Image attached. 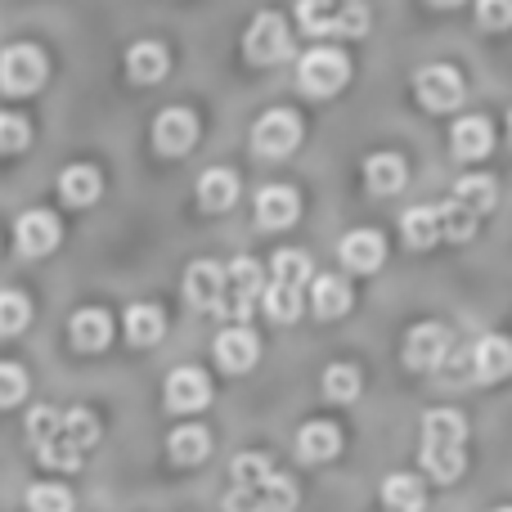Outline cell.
Listing matches in <instances>:
<instances>
[{"label":"cell","mask_w":512,"mask_h":512,"mask_svg":"<svg viewBox=\"0 0 512 512\" xmlns=\"http://www.w3.org/2000/svg\"><path fill=\"white\" fill-rule=\"evenodd\" d=\"M297 23L310 36H360L369 27V9L342 5V0H301Z\"/></svg>","instance_id":"1"},{"label":"cell","mask_w":512,"mask_h":512,"mask_svg":"<svg viewBox=\"0 0 512 512\" xmlns=\"http://www.w3.org/2000/svg\"><path fill=\"white\" fill-rule=\"evenodd\" d=\"M346 77H351V63H346V54H342V50H328V45L310 50L306 59H301V72H297L301 90H306V95H315V99H324V95H333V90H342Z\"/></svg>","instance_id":"2"},{"label":"cell","mask_w":512,"mask_h":512,"mask_svg":"<svg viewBox=\"0 0 512 512\" xmlns=\"http://www.w3.org/2000/svg\"><path fill=\"white\" fill-rule=\"evenodd\" d=\"M45 72H50V63H45V54L36 50V45H9V50H0V86H5L9 95H32V90H41Z\"/></svg>","instance_id":"3"},{"label":"cell","mask_w":512,"mask_h":512,"mask_svg":"<svg viewBox=\"0 0 512 512\" xmlns=\"http://www.w3.org/2000/svg\"><path fill=\"white\" fill-rule=\"evenodd\" d=\"M265 292L261 283V265L252 261V256H243V261H234L230 270H225V292H221V315L230 319H248L252 315V301Z\"/></svg>","instance_id":"4"},{"label":"cell","mask_w":512,"mask_h":512,"mask_svg":"<svg viewBox=\"0 0 512 512\" xmlns=\"http://www.w3.org/2000/svg\"><path fill=\"white\" fill-rule=\"evenodd\" d=\"M301 144V122L297 113H288V108H274V113L256 117L252 126V149L265 153V158H283V153H292Z\"/></svg>","instance_id":"5"},{"label":"cell","mask_w":512,"mask_h":512,"mask_svg":"<svg viewBox=\"0 0 512 512\" xmlns=\"http://www.w3.org/2000/svg\"><path fill=\"white\" fill-rule=\"evenodd\" d=\"M243 50H248L252 63H279L283 54L292 50V32L279 14H256L248 36H243Z\"/></svg>","instance_id":"6"},{"label":"cell","mask_w":512,"mask_h":512,"mask_svg":"<svg viewBox=\"0 0 512 512\" xmlns=\"http://www.w3.org/2000/svg\"><path fill=\"white\" fill-rule=\"evenodd\" d=\"M414 90L423 99V108H432V113H450V108L463 104V77L454 68H445V63H432V68L418 72Z\"/></svg>","instance_id":"7"},{"label":"cell","mask_w":512,"mask_h":512,"mask_svg":"<svg viewBox=\"0 0 512 512\" xmlns=\"http://www.w3.org/2000/svg\"><path fill=\"white\" fill-rule=\"evenodd\" d=\"M198 140V117L189 113V108H167V113H158V122H153V144H158V153H189Z\"/></svg>","instance_id":"8"},{"label":"cell","mask_w":512,"mask_h":512,"mask_svg":"<svg viewBox=\"0 0 512 512\" xmlns=\"http://www.w3.org/2000/svg\"><path fill=\"white\" fill-rule=\"evenodd\" d=\"M207 400H212V382H207V373L194 369V364H180L167 378V405L176 409V414H194Z\"/></svg>","instance_id":"9"},{"label":"cell","mask_w":512,"mask_h":512,"mask_svg":"<svg viewBox=\"0 0 512 512\" xmlns=\"http://www.w3.org/2000/svg\"><path fill=\"white\" fill-rule=\"evenodd\" d=\"M221 292H225V270L216 261H194L185 270V301L203 315H212L221 306Z\"/></svg>","instance_id":"10"},{"label":"cell","mask_w":512,"mask_h":512,"mask_svg":"<svg viewBox=\"0 0 512 512\" xmlns=\"http://www.w3.org/2000/svg\"><path fill=\"white\" fill-rule=\"evenodd\" d=\"M450 355V333L441 324H418L405 337V364L409 369H436Z\"/></svg>","instance_id":"11"},{"label":"cell","mask_w":512,"mask_h":512,"mask_svg":"<svg viewBox=\"0 0 512 512\" xmlns=\"http://www.w3.org/2000/svg\"><path fill=\"white\" fill-rule=\"evenodd\" d=\"M256 351H261V346H256V333L243 324L225 328V333L216 337V364H221L225 373H248L256 364Z\"/></svg>","instance_id":"12"},{"label":"cell","mask_w":512,"mask_h":512,"mask_svg":"<svg viewBox=\"0 0 512 512\" xmlns=\"http://www.w3.org/2000/svg\"><path fill=\"white\" fill-rule=\"evenodd\" d=\"M297 212H301V198H297V189H288V185H265L261 194H256V221H261L265 230L292 225Z\"/></svg>","instance_id":"13"},{"label":"cell","mask_w":512,"mask_h":512,"mask_svg":"<svg viewBox=\"0 0 512 512\" xmlns=\"http://www.w3.org/2000/svg\"><path fill=\"white\" fill-rule=\"evenodd\" d=\"M382 256H387V243H382L378 230H351V234L342 239V261H346V270L369 274V270H378V265H382Z\"/></svg>","instance_id":"14"},{"label":"cell","mask_w":512,"mask_h":512,"mask_svg":"<svg viewBox=\"0 0 512 512\" xmlns=\"http://www.w3.org/2000/svg\"><path fill=\"white\" fill-rule=\"evenodd\" d=\"M18 248L27 256H45L59 248V221H54L50 212H27L23 221H18Z\"/></svg>","instance_id":"15"},{"label":"cell","mask_w":512,"mask_h":512,"mask_svg":"<svg viewBox=\"0 0 512 512\" xmlns=\"http://www.w3.org/2000/svg\"><path fill=\"white\" fill-rule=\"evenodd\" d=\"M68 337H72V346H77V351H104L108 337H113V324H108L104 310L90 306V310H77V315H72Z\"/></svg>","instance_id":"16"},{"label":"cell","mask_w":512,"mask_h":512,"mask_svg":"<svg viewBox=\"0 0 512 512\" xmlns=\"http://www.w3.org/2000/svg\"><path fill=\"white\" fill-rule=\"evenodd\" d=\"M463 436H468V423L454 409H432L423 418V445H441V450H463Z\"/></svg>","instance_id":"17"},{"label":"cell","mask_w":512,"mask_h":512,"mask_svg":"<svg viewBox=\"0 0 512 512\" xmlns=\"http://www.w3.org/2000/svg\"><path fill=\"white\" fill-rule=\"evenodd\" d=\"M468 360H472V373H477L481 382H499L508 373V360H512V355H508V337H499V333L495 337H481L477 351H472Z\"/></svg>","instance_id":"18"},{"label":"cell","mask_w":512,"mask_h":512,"mask_svg":"<svg viewBox=\"0 0 512 512\" xmlns=\"http://www.w3.org/2000/svg\"><path fill=\"white\" fill-rule=\"evenodd\" d=\"M234 198H239L234 171H225V167L203 171V180H198V203H203L207 212H225V207H234Z\"/></svg>","instance_id":"19"},{"label":"cell","mask_w":512,"mask_h":512,"mask_svg":"<svg viewBox=\"0 0 512 512\" xmlns=\"http://www.w3.org/2000/svg\"><path fill=\"white\" fill-rule=\"evenodd\" d=\"M337 450H342V432H337L333 423H310V427H301L297 454H301L306 463H324V459H333Z\"/></svg>","instance_id":"20"},{"label":"cell","mask_w":512,"mask_h":512,"mask_svg":"<svg viewBox=\"0 0 512 512\" xmlns=\"http://www.w3.org/2000/svg\"><path fill=\"white\" fill-rule=\"evenodd\" d=\"M99 189H104V180H99V171L86 167V162H77V167H68L59 176V194L68 198L72 207H90L99 198Z\"/></svg>","instance_id":"21"},{"label":"cell","mask_w":512,"mask_h":512,"mask_svg":"<svg viewBox=\"0 0 512 512\" xmlns=\"http://www.w3.org/2000/svg\"><path fill=\"white\" fill-rule=\"evenodd\" d=\"M162 333H167V319H162L158 306H149V301H135V306L126 310V337H131L135 346L162 342Z\"/></svg>","instance_id":"22"},{"label":"cell","mask_w":512,"mask_h":512,"mask_svg":"<svg viewBox=\"0 0 512 512\" xmlns=\"http://www.w3.org/2000/svg\"><path fill=\"white\" fill-rule=\"evenodd\" d=\"M454 153H459V158H486L490 153V122L481 113H472V117H463L459 126H454Z\"/></svg>","instance_id":"23"},{"label":"cell","mask_w":512,"mask_h":512,"mask_svg":"<svg viewBox=\"0 0 512 512\" xmlns=\"http://www.w3.org/2000/svg\"><path fill=\"white\" fill-rule=\"evenodd\" d=\"M405 162L396 158V153H373L369 162H364V180H369L373 194H396L400 185H405Z\"/></svg>","instance_id":"24"},{"label":"cell","mask_w":512,"mask_h":512,"mask_svg":"<svg viewBox=\"0 0 512 512\" xmlns=\"http://www.w3.org/2000/svg\"><path fill=\"white\" fill-rule=\"evenodd\" d=\"M167 450H171V459L180 463V468H194V463H203L207 459V450H212V436L203 432V427H176L171 432V441H167Z\"/></svg>","instance_id":"25"},{"label":"cell","mask_w":512,"mask_h":512,"mask_svg":"<svg viewBox=\"0 0 512 512\" xmlns=\"http://www.w3.org/2000/svg\"><path fill=\"white\" fill-rule=\"evenodd\" d=\"M126 72H131L135 81H162L167 77V50H162L158 41L131 45V54H126Z\"/></svg>","instance_id":"26"},{"label":"cell","mask_w":512,"mask_h":512,"mask_svg":"<svg viewBox=\"0 0 512 512\" xmlns=\"http://www.w3.org/2000/svg\"><path fill=\"white\" fill-rule=\"evenodd\" d=\"M450 203H459L468 216H486L490 207H495V180L486 176H463L459 185H454V198Z\"/></svg>","instance_id":"27"},{"label":"cell","mask_w":512,"mask_h":512,"mask_svg":"<svg viewBox=\"0 0 512 512\" xmlns=\"http://www.w3.org/2000/svg\"><path fill=\"white\" fill-rule=\"evenodd\" d=\"M382 499H387L391 512H423V486H418V477H409V472H396V477L382 481Z\"/></svg>","instance_id":"28"},{"label":"cell","mask_w":512,"mask_h":512,"mask_svg":"<svg viewBox=\"0 0 512 512\" xmlns=\"http://www.w3.org/2000/svg\"><path fill=\"white\" fill-rule=\"evenodd\" d=\"M351 310V288H346V279H337V274H324V279H315V315L319 319H337Z\"/></svg>","instance_id":"29"},{"label":"cell","mask_w":512,"mask_h":512,"mask_svg":"<svg viewBox=\"0 0 512 512\" xmlns=\"http://www.w3.org/2000/svg\"><path fill=\"white\" fill-rule=\"evenodd\" d=\"M256 499H261V512H292L297 508V486L288 477H279V472H270L256 486Z\"/></svg>","instance_id":"30"},{"label":"cell","mask_w":512,"mask_h":512,"mask_svg":"<svg viewBox=\"0 0 512 512\" xmlns=\"http://www.w3.org/2000/svg\"><path fill=\"white\" fill-rule=\"evenodd\" d=\"M265 301V315L274 319V324H292V319L301 315V288H283V283H270V288L261 292Z\"/></svg>","instance_id":"31"},{"label":"cell","mask_w":512,"mask_h":512,"mask_svg":"<svg viewBox=\"0 0 512 512\" xmlns=\"http://www.w3.org/2000/svg\"><path fill=\"white\" fill-rule=\"evenodd\" d=\"M59 432L68 436L81 454L99 441V423H95V414H90V409H68V414H59Z\"/></svg>","instance_id":"32"},{"label":"cell","mask_w":512,"mask_h":512,"mask_svg":"<svg viewBox=\"0 0 512 512\" xmlns=\"http://www.w3.org/2000/svg\"><path fill=\"white\" fill-rule=\"evenodd\" d=\"M400 230H405L409 248H432V243L441 239V230H436V207H414V212H405Z\"/></svg>","instance_id":"33"},{"label":"cell","mask_w":512,"mask_h":512,"mask_svg":"<svg viewBox=\"0 0 512 512\" xmlns=\"http://www.w3.org/2000/svg\"><path fill=\"white\" fill-rule=\"evenodd\" d=\"M27 319H32V306H27L23 292L5 288L0 292V337H14L27 328Z\"/></svg>","instance_id":"34"},{"label":"cell","mask_w":512,"mask_h":512,"mask_svg":"<svg viewBox=\"0 0 512 512\" xmlns=\"http://www.w3.org/2000/svg\"><path fill=\"white\" fill-rule=\"evenodd\" d=\"M436 230H441L450 243H463V239H472V230H477V216H468L459 203H445V207H436Z\"/></svg>","instance_id":"35"},{"label":"cell","mask_w":512,"mask_h":512,"mask_svg":"<svg viewBox=\"0 0 512 512\" xmlns=\"http://www.w3.org/2000/svg\"><path fill=\"white\" fill-rule=\"evenodd\" d=\"M423 468L436 481H459L463 477V450H441V445H423Z\"/></svg>","instance_id":"36"},{"label":"cell","mask_w":512,"mask_h":512,"mask_svg":"<svg viewBox=\"0 0 512 512\" xmlns=\"http://www.w3.org/2000/svg\"><path fill=\"white\" fill-rule=\"evenodd\" d=\"M81 459H86V454H81L77 445H72V441H68V436H63V432H54L50 441L41 445V463H45V468L72 472V468H81Z\"/></svg>","instance_id":"37"},{"label":"cell","mask_w":512,"mask_h":512,"mask_svg":"<svg viewBox=\"0 0 512 512\" xmlns=\"http://www.w3.org/2000/svg\"><path fill=\"white\" fill-rule=\"evenodd\" d=\"M310 279V256L288 248L274 256V283H283V288H301V283Z\"/></svg>","instance_id":"38"},{"label":"cell","mask_w":512,"mask_h":512,"mask_svg":"<svg viewBox=\"0 0 512 512\" xmlns=\"http://www.w3.org/2000/svg\"><path fill=\"white\" fill-rule=\"evenodd\" d=\"M324 396L328 400H355L360 396V369H351V364H333V369H324Z\"/></svg>","instance_id":"39"},{"label":"cell","mask_w":512,"mask_h":512,"mask_svg":"<svg viewBox=\"0 0 512 512\" xmlns=\"http://www.w3.org/2000/svg\"><path fill=\"white\" fill-rule=\"evenodd\" d=\"M27 508H32V512H72V495L63 486L41 481V486L27 490Z\"/></svg>","instance_id":"40"},{"label":"cell","mask_w":512,"mask_h":512,"mask_svg":"<svg viewBox=\"0 0 512 512\" xmlns=\"http://www.w3.org/2000/svg\"><path fill=\"white\" fill-rule=\"evenodd\" d=\"M270 472L274 468L265 454H239V459H234V486H261Z\"/></svg>","instance_id":"41"},{"label":"cell","mask_w":512,"mask_h":512,"mask_svg":"<svg viewBox=\"0 0 512 512\" xmlns=\"http://www.w3.org/2000/svg\"><path fill=\"white\" fill-rule=\"evenodd\" d=\"M32 144V131L18 113H0V153H18Z\"/></svg>","instance_id":"42"},{"label":"cell","mask_w":512,"mask_h":512,"mask_svg":"<svg viewBox=\"0 0 512 512\" xmlns=\"http://www.w3.org/2000/svg\"><path fill=\"white\" fill-rule=\"evenodd\" d=\"M59 432V409H50V405H36L32 414H27V436H32V445L41 450L50 436Z\"/></svg>","instance_id":"43"},{"label":"cell","mask_w":512,"mask_h":512,"mask_svg":"<svg viewBox=\"0 0 512 512\" xmlns=\"http://www.w3.org/2000/svg\"><path fill=\"white\" fill-rule=\"evenodd\" d=\"M27 396V373L18 364H0V409L18 405Z\"/></svg>","instance_id":"44"},{"label":"cell","mask_w":512,"mask_h":512,"mask_svg":"<svg viewBox=\"0 0 512 512\" xmlns=\"http://www.w3.org/2000/svg\"><path fill=\"white\" fill-rule=\"evenodd\" d=\"M477 18H481V27H490V32H504L508 27V0H481Z\"/></svg>","instance_id":"45"},{"label":"cell","mask_w":512,"mask_h":512,"mask_svg":"<svg viewBox=\"0 0 512 512\" xmlns=\"http://www.w3.org/2000/svg\"><path fill=\"white\" fill-rule=\"evenodd\" d=\"M436 369H441V373H445V378H450V382H463V378H472V360H468V355H459V351H450V355H445L441 364H436Z\"/></svg>","instance_id":"46"},{"label":"cell","mask_w":512,"mask_h":512,"mask_svg":"<svg viewBox=\"0 0 512 512\" xmlns=\"http://www.w3.org/2000/svg\"><path fill=\"white\" fill-rule=\"evenodd\" d=\"M432 5H463V0H432Z\"/></svg>","instance_id":"47"},{"label":"cell","mask_w":512,"mask_h":512,"mask_svg":"<svg viewBox=\"0 0 512 512\" xmlns=\"http://www.w3.org/2000/svg\"><path fill=\"white\" fill-rule=\"evenodd\" d=\"M342 5H364V0H342Z\"/></svg>","instance_id":"48"},{"label":"cell","mask_w":512,"mask_h":512,"mask_svg":"<svg viewBox=\"0 0 512 512\" xmlns=\"http://www.w3.org/2000/svg\"><path fill=\"white\" fill-rule=\"evenodd\" d=\"M495 512H508V508H495Z\"/></svg>","instance_id":"49"}]
</instances>
